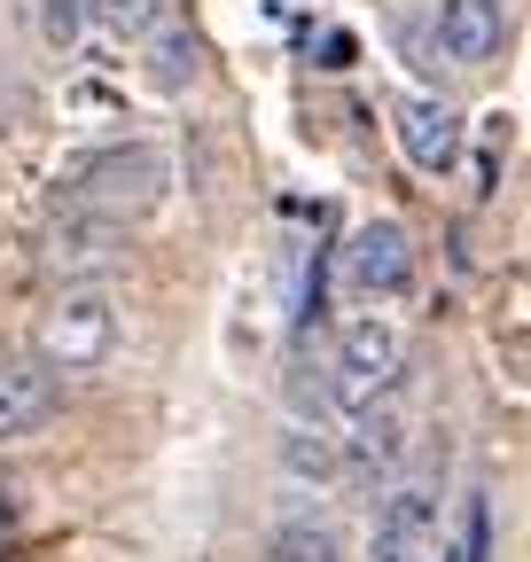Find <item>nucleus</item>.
<instances>
[{
  "mask_svg": "<svg viewBox=\"0 0 531 562\" xmlns=\"http://www.w3.org/2000/svg\"><path fill=\"white\" fill-rule=\"evenodd\" d=\"M172 188V157L157 149V140H125V149H102L71 172V188H63V211L71 220H102V227H125L142 220V211H157Z\"/></svg>",
  "mask_w": 531,
  "mask_h": 562,
  "instance_id": "f257e3e1",
  "label": "nucleus"
},
{
  "mask_svg": "<svg viewBox=\"0 0 531 562\" xmlns=\"http://www.w3.org/2000/svg\"><path fill=\"white\" fill-rule=\"evenodd\" d=\"M117 351V305L110 290H63L39 321V368L47 375H87Z\"/></svg>",
  "mask_w": 531,
  "mask_h": 562,
  "instance_id": "f03ea898",
  "label": "nucleus"
},
{
  "mask_svg": "<svg viewBox=\"0 0 531 562\" xmlns=\"http://www.w3.org/2000/svg\"><path fill=\"white\" fill-rule=\"evenodd\" d=\"M398 375H407V336H398V321L383 313H360L344 336H337V406L360 414L375 398L398 391Z\"/></svg>",
  "mask_w": 531,
  "mask_h": 562,
  "instance_id": "7ed1b4c3",
  "label": "nucleus"
},
{
  "mask_svg": "<svg viewBox=\"0 0 531 562\" xmlns=\"http://www.w3.org/2000/svg\"><path fill=\"white\" fill-rule=\"evenodd\" d=\"M445 531H438V492L430 484H391L375 531H368V562H438Z\"/></svg>",
  "mask_w": 531,
  "mask_h": 562,
  "instance_id": "20e7f679",
  "label": "nucleus"
},
{
  "mask_svg": "<svg viewBox=\"0 0 531 562\" xmlns=\"http://www.w3.org/2000/svg\"><path fill=\"white\" fill-rule=\"evenodd\" d=\"M407 281H415V243L398 220H368L352 243H344V290L360 305H391V297H407Z\"/></svg>",
  "mask_w": 531,
  "mask_h": 562,
  "instance_id": "39448f33",
  "label": "nucleus"
},
{
  "mask_svg": "<svg viewBox=\"0 0 531 562\" xmlns=\"http://www.w3.org/2000/svg\"><path fill=\"white\" fill-rule=\"evenodd\" d=\"M391 117H398V149H407L415 172H453V157H461V117H453L438 94H407Z\"/></svg>",
  "mask_w": 531,
  "mask_h": 562,
  "instance_id": "423d86ee",
  "label": "nucleus"
},
{
  "mask_svg": "<svg viewBox=\"0 0 531 562\" xmlns=\"http://www.w3.org/2000/svg\"><path fill=\"white\" fill-rule=\"evenodd\" d=\"M47 414H55V375L39 360H0V446L32 438Z\"/></svg>",
  "mask_w": 531,
  "mask_h": 562,
  "instance_id": "0eeeda50",
  "label": "nucleus"
},
{
  "mask_svg": "<svg viewBox=\"0 0 531 562\" xmlns=\"http://www.w3.org/2000/svg\"><path fill=\"white\" fill-rule=\"evenodd\" d=\"M438 40H445L453 63H493L500 40H508V9H500V0H445Z\"/></svg>",
  "mask_w": 531,
  "mask_h": 562,
  "instance_id": "6e6552de",
  "label": "nucleus"
},
{
  "mask_svg": "<svg viewBox=\"0 0 531 562\" xmlns=\"http://www.w3.org/2000/svg\"><path fill=\"white\" fill-rule=\"evenodd\" d=\"M337 438H328L320 430V422H290V438H282V476L290 484H328V476H337Z\"/></svg>",
  "mask_w": 531,
  "mask_h": 562,
  "instance_id": "1a4fd4ad",
  "label": "nucleus"
},
{
  "mask_svg": "<svg viewBox=\"0 0 531 562\" xmlns=\"http://www.w3.org/2000/svg\"><path fill=\"white\" fill-rule=\"evenodd\" d=\"M398 430H407V422H398V391H391V398H375V406H360V438H352V461H360L368 476H383V469L398 461V446H407Z\"/></svg>",
  "mask_w": 531,
  "mask_h": 562,
  "instance_id": "9d476101",
  "label": "nucleus"
},
{
  "mask_svg": "<svg viewBox=\"0 0 531 562\" xmlns=\"http://www.w3.org/2000/svg\"><path fill=\"white\" fill-rule=\"evenodd\" d=\"M195 63H204L195 32H180V24H157V32H149V79H157L165 94H180V87L195 79Z\"/></svg>",
  "mask_w": 531,
  "mask_h": 562,
  "instance_id": "9b49d317",
  "label": "nucleus"
},
{
  "mask_svg": "<svg viewBox=\"0 0 531 562\" xmlns=\"http://www.w3.org/2000/svg\"><path fill=\"white\" fill-rule=\"evenodd\" d=\"M274 562H344V539L328 516H290L274 531Z\"/></svg>",
  "mask_w": 531,
  "mask_h": 562,
  "instance_id": "f8f14e48",
  "label": "nucleus"
},
{
  "mask_svg": "<svg viewBox=\"0 0 531 562\" xmlns=\"http://www.w3.org/2000/svg\"><path fill=\"white\" fill-rule=\"evenodd\" d=\"M87 16H94L117 47H142V40L165 24V0H87Z\"/></svg>",
  "mask_w": 531,
  "mask_h": 562,
  "instance_id": "ddd939ff",
  "label": "nucleus"
},
{
  "mask_svg": "<svg viewBox=\"0 0 531 562\" xmlns=\"http://www.w3.org/2000/svg\"><path fill=\"white\" fill-rule=\"evenodd\" d=\"M87 32V0H39V40L47 47H79Z\"/></svg>",
  "mask_w": 531,
  "mask_h": 562,
  "instance_id": "4468645a",
  "label": "nucleus"
},
{
  "mask_svg": "<svg viewBox=\"0 0 531 562\" xmlns=\"http://www.w3.org/2000/svg\"><path fill=\"white\" fill-rule=\"evenodd\" d=\"M445 562H493V508H485V501H470V524H461V554H445Z\"/></svg>",
  "mask_w": 531,
  "mask_h": 562,
  "instance_id": "2eb2a0df",
  "label": "nucleus"
},
{
  "mask_svg": "<svg viewBox=\"0 0 531 562\" xmlns=\"http://www.w3.org/2000/svg\"><path fill=\"white\" fill-rule=\"evenodd\" d=\"M438 562H445V554H438Z\"/></svg>",
  "mask_w": 531,
  "mask_h": 562,
  "instance_id": "dca6fc26",
  "label": "nucleus"
}]
</instances>
